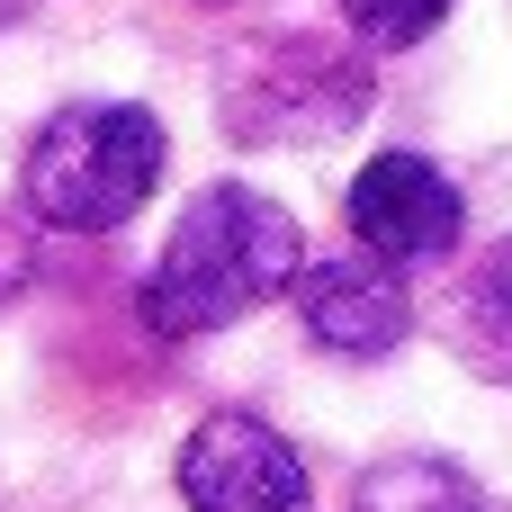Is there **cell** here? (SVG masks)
<instances>
[{
  "mask_svg": "<svg viewBox=\"0 0 512 512\" xmlns=\"http://www.w3.org/2000/svg\"><path fill=\"white\" fill-rule=\"evenodd\" d=\"M306 270V234L279 198L243 189V180H216L180 207L153 279H144V324L162 342H198V333H225L243 324L252 306L288 297V279Z\"/></svg>",
  "mask_w": 512,
  "mask_h": 512,
  "instance_id": "1",
  "label": "cell"
},
{
  "mask_svg": "<svg viewBox=\"0 0 512 512\" xmlns=\"http://www.w3.org/2000/svg\"><path fill=\"white\" fill-rule=\"evenodd\" d=\"M162 180V117L135 99H72L27 144V216L54 234H108L126 225Z\"/></svg>",
  "mask_w": 512,
  "mask_h": 512,
  "instance_id": "2",
  "label": "cell"
},
{
  "mask_svg": "<svg viewBox=\"0 0 512 512\" xmlns=\"http://www.w3.org/2000/svg\"><path fill=\"white\" fill-rule=\"evenodd\" d=\"M216 117L234 144H333L369 117V63L315 27H270L216 63Z\"/></svg>",
  "mask_w": 512,
  "mask_h": 512,
  "instance_id": "3",
  "label": "cell"
},
{
  "mask_svg": "<svg viewBox=\"0 0 512 512\" xmlns=\"http://www.w3.org/2000/svg\"><path fill=\"white\" fill-rule=\"evenodd\" d=\"M180 504L189 512H306V459L261 414H207L180 441Z\"/></svg>",
  "mask_w": 512,
  "mask_h": 512,
  "instance_id": "4",
  "label": "cell"
},
{
  "mask_svg": "<svg viewBox=\"0 0 512 512\" xmlns=\"http://www.w3.org/2000/svg\"><path fill=\"white\" fill-rule=\"evenodd\" d=\"M459 225H468V207H459L450 171L423 162V153H378V162L351 180V234H360V252H369L378 270L450 261V252H459Z\"/></svg>",
  "mask_w": 512,
  "mask_h": 512,
  "instance_id": "5",
  "label": "cell"
},
{
  "mask_svg": "<svg viewBox=\"0 0 512 512\" xmlns=\"http://www.w3.org/2000/svg\"><path fill=\"white\" fill-rule=\"evenodd\" d=\"M297 297V324L315 351L333 360H396V342L414 333V297L396 270H378L369 252H342V261H306L288 279Z\"/></svg>",
  "mask_w": 512,
  "mask_h": 512,
  "instance_id": "6",
  "label": "cell"
},
{
  "mask_svg": "<svg viewBox=\"0 0 512 512\" xmlns=\"http://www.w3.org/2000/svg\"><path fill=\"white\" fill-rule=\"evenodd\" d=\"M450 342H459V360H468L477 378L512 387V234L486 243L477 270L459 279V297H450Z\"/></svg>",
  "mask_w": 512,
  "mask_h": 512,
  "instance_id": "7",
  "label": "cell"
},
{
  "mask_svg": "<svg viewBox=\"0 0 512 512\" xmlns=\"http://www.w3.org/2000/svg\"><path fill=\"white\" fill-rule=\"evenodd\" d=\"M351 512H486L477 504V477L450 468V459H378L360 486H351Z\"/></svg>",
  "mask_w": 512,
  "mask_h": 512,
  "instance_id": "8",
  "label": "cell"
},
{
  "mask_svg": "<svg viewBox=\"0 0 512 512\" xmlns=\"http://www.w3.org/2000/svg\"><path fill=\"white\" fill-rule=\"evenodd\" d=\"M369 45H423L441 18H450V0H333Z\"/></svg>",
  "mask_w": 512,
  "mask_h": 512,
  "instance_id": "9",
  "label": "cell"
}]
</instances>
